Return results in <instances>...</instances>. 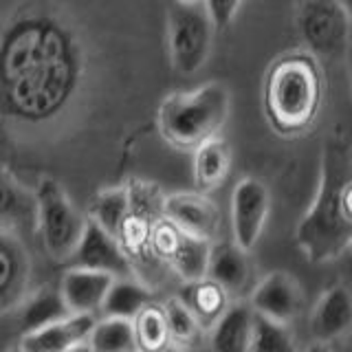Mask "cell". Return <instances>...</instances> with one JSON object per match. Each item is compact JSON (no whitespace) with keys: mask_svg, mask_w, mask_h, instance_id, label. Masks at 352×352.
<instances>
[{"mask_svg":"<svg viewBox=\"0 0 352 352\" xmlns=\"http://www.w3.org/2000/svg\"><path fill=\"white\" fill-rule=\"evenodd\" d=\"M324 102V75L311 53H286L264 82V110L280 135L304 132Z\"/></svg>","mask_w":352,"mask_h":352,"instance_id":"2","label":"cell"},{"mask_svg":"<svg viewBox=\"0 0 352 352\" xmlns=\"http://www.w3.org/2000/svg\"><path fill=\"white\" fill-rule=\"evenodd\" d=\"M161 216L185 234L214 240L220 231V209L205 192H174L163 196Z\"/></svg>","mask_w":352,"mask_h":352,"instance_id":"9","label":"cell"},{"mask_svg":"<svg viewBox=\"0 0 352 352\" xmlns=\"http://www.w3.org/2000/svg\"><path fill=\"white\" fill-rule=\"evenodd\" d=\"M293 348H295V344L291 339L289 326L253 313L251 337H249L247 350H251V352H291Z\"/></svg>","mask_w":352,"mask_h":352,"instance_id":"24","label":"cell"},{"mask_svg":"<svg viewBox=\"0 0 352 352\" xmlns=\"http://www.w3.org/2000/svg\"><path fill=\"white\" fill-rule=\"evenodd\" d=\"M209 251H212V240L181 231L172 253L165 260L170 262V267L183 282H194L207 275Z\"/></svg>","mask_w":352,"mask_h":352,"instance_id":"18","label":"cell"},{"mask_svg":"<svg viewBox=\"0 0 352 352\" xmlns=\"http://www.w3.org/2000/svg\"><path fill=\"white\" fill-rule=\"evenodd\" d=\"M152 300L150 289L143 284H137L130 278H115L104 297V304L99 308L102 315L110 317H128L132 319L143 306H148Z\"/></svg>","mask_w":352,"mask_h":352,"instance_id":"20","label":"cell"},{"mask_svg":"<svg viewBox=\"0 0 352 352\" xmlns=\"http://www.w3.org/2000/svg\"><path fill=\"white\" fill-rule=\"evenodd\" d=\"M271 209L269 187L258 179L238 181L231 194V231L234 242L245 251H251L262 238V231L267 227Z\"/></svg>","mask_w":352,"mask_h":352,"instance_id":"7","label":"cell"},{"mask_svg":"<svg viewBox=\"0 0 352 352\" xmlns=\"http://www.w3.org/2000/svg\"><path fill=\"white\" fill-rule=\"evenodd\" d=\"M86 344L97 352L139 350L137 337H135V326H132V319H128V317L104 315V319H97Z\"/></svg>","mask_w":352,"mask_h":352,"instance_id":"21","label":"cell"},{"mask_svg":"<svg viewBox=\"0 0 352 352\" xmlns=\"http://www.w3.org/2000/svg\"><path fill=\"white\" fill-rule=\"evenodd\" d=\"M194 183L201 192L209 194L227 181L231 172V148L223 137H209L192 150Z\"/></svg>","mask_w":352,"mask_h":352,"instance_id":"15","label":"cell"},{"mask_svg":"<svg viewBox=\"0 0 352 352\" xmlns=\"http://www.w3.org/2000/svg\"><path fill=\"white\" fill-rule=\"evenodd\" d=\"M130 214V194L126 185L119 187H108V190H102L91 203V209H88V220H93L95 225H99L102 229H106L108 234H113L115 238H119L121 227H124L126 218Z\"/></svg>","mask_w":352,"mask_h":352,"instance_id":"19","label":"cell"},{"mask_svg":"<svg viewBox=\"0 0 352 352\" xmlns=\"http://www.w3.org/2000/svg\"><path fill=\"white\" fill-rule=\"evenodd\" d=\"M297 247L308 262L326 264L352 242V154L346 139H326L315 201L297 225Z\"/></svg>","mask_w":352,"mask_h":352,"instance_id":"1","label":"cell"},{"mask_svg":"<svg viewBox=\"0 0 352 352\" xmlns=\"http://www.w3.org/2000/svg\"><path fill=\"white\" fill-rule=\"evenodd\" d=\"M176 3H201V0H176Z\"/></svg>","mask_w":352,"mask_h":352,"instance_id":"28","label":"cell"},{"mask_svg":"<svg viewBox=\"0 0 352 352\" xmlns=\"http://www.w3.org/2000/svg\"><path fill=\"white\" fill-rule=\"evenodd\" d=\"M300 31L313 53L339 58L350 40L348 7L341 0H308L300 14Z\"/></svg>","mask_w":352,"mask_h":352,"instance_id":"6","label":"cell"},{"mask_svg":"<svg viewBox=\"0 0 352 352\" xmlns=\"http://www.w3.org/2000/svg\"><path fill=\"white\" fill-rule=\"evenodd\" d=\"M113 275L95 269L71 267L62 275L60 293L71 313H93L97 315L104 304V297L113 284Z\"/></svg>","mask_w":352,"mask_h":352,"instance_id":"12","label":"cell"},{"mask_svg":"<svg viewBox=\"0 0 352 352\" xmlns=\"http://www.w3.org/2000/svg\"><path fill=\"white\" fill-rule=\"evenodd\" d=\"M253 311L247 304H231L212 324V348L218 352H242L249 346Z\"/></svg>","mask_w":352,"mask_h":352,"instance_id":"17","label":"cell"},{"mask_svg":"<svg viewBox=\"0 0 352 352\" xmlns=\"http://www.w3.org/2000/svg\"><path fill=\"white\" fill-rule=\"evenodd\" d=\"M304 304L302 286L297 284L293 275L284 271H273L267 278L260 280L251 293V311L262 317H269L273 322L289 326L300 315Z\"/></svg>","mask_w":352,"mask_h":352,"instance_id":"10","label":"cell"},{"mask_svg":"<svg viewBox=\"0 0 352 352\" xmlns=\"http://www.w3.org/2000/svg\"><path fill=\"white\" fill-rule=\"evenodd\" d=\"M251 260L249 251L240 249L236 242H223V245H212L207 264V278L218 282L223 289L231 293H240L247 289L251 282Z\"/></svg>","mask_w":352,"mask_h":352,"instance_id":"14","label":"cell"},{"mask_svg":"<svg viewBox=\"0 0 352 352\" xmlns=\"http://www.w3.org/2000/svg\"><path fill=\"white\" fill-rule=\"evenodd\" d=\"M66 315H71V311H69V306L64 304L60 289H42L27 304L25 313H22V328H25V333H29V330L58 322V319Z\"/></svg>","mask_w":352,"mask_h":352,"instance_id":"23","label":"cell"},{"mask_svg":"<svg viewBox=\"0 0 352 352\" xmlns=\"http://www.w3.org/2000/svg\"><path fill=\"white\" fill-rule=\"evenodd\" d=\"M20 192L0 176V216L16 214V207H20Z\"/></svg>","mask_w":352,"mask_h":352,"instance_id":"27","label":"cell"},{"mask_svg":"<svg viewBox=\"0 0 352 352\" xmlns=\"http://www.w3.org/2000/svg\"><path fill=\"white\" fill-rule=\"evenodd\" d=\"M161 308H163L165 322H168L170 339L174 341V344L190 346V344H194L198 337H201L203 326L198 324V319L192 315V311L179 300V297L168 300Z\"/></svg>","mask_w":352,"mask_h":352,"instance_id":"25","label":"cell"},{"mask_svg":"<svg viewBox=\"0 0 352 352\" xmlns=\"http://www.w3.org/2000/svg\"><path fill=\"white\" fill-rule=\"evenodd\" d=\"M97 322L93 313H71L58 322H51L42 328L29 330L22 337V350L29 352H62L80 348L91 337V330Z\"/></svg>","mask_w":352,"mask_h":352,"instance_id":"11","label":"cell"},{"mask_svg":"<svg viewBox=\"0 0 352 352\" xmlns=\"http://www.w3.org/2000/svg\"><path fill=\"white\" fill-rule=\"evenodd\" d=\"M179 300L190 308L192 315L198 319V324L203 328H209L229 306V293L218 282L205 275L201 280L185 282Z\"/></svg>","mask_w":352,"mask_h":352,"instance_id":"16","label":"cell"},{"mask_svg":"<svg viewBox=\"0 0 352 352\" xmlns=\"http://www.w3.org/2000/svg\"><path fill=\"white\" fill-rule=\"evenodd\" d=\"M132 326H135V337H137V348L139 350H163L172 344L168 322H165L163 308L150 302L143 306L141 311L132 317Z\"/></svg>","mask_w":352,"mask_h":352,"instance_id":"22","label":"cell"},{"mask_svg":"<svg viewBox=\"0 0 352 352\" xmlns=\"http://www.w3.org/2000/svg\"><path fill=\"white\" fill-rule=\"evenodd\" d=\"M231 110V95L218 82L187 93H172L157 110L159 135L179 150H194L198 143L220 135Z\"/></svg>","mask_w":352,"mask_h":352,"instance_id":"3","label":"cell"},{"mask_svg":"<svg viewBox=\"0 0 352 352\" xmlns=\"http://www.w3.org/2000/svg\"><path fill=\"white\" fill-rule=\"evenodd\" d=\"M36 216L40 223V234L44 247L53 258H71L80 240L86 218L66 196L64 187L53 179H42L36 194Z\"/></svg>","mask_w":352,"mask_h":352,"instance_id":"5","label":"cell"},{"mask_svg":"<svg viewBox=\"0 0 352 352\" xmlns=\"http://www.w3.org/2000/svg\"><path fill=\"white\" fill-rule=\"evenodd\" d=\"M71 262L73 267L104 271L113 278H130L132 275L128 253L121 247L119 238L108 234L93 220H86L82 236L71 253Z\"/></svg>","mask_w":352,"mask_h":352,"instance_id":"8","label":"cell"},{"mask_svg":"<svg viewBox=\"0 0 352 352\" xmlns=\"http://www.w3.org/2000/svg\"><path fill=\"white\" fill-rule=\"evenodd\" d=\"M170 60L176 73L190 77L198 73L214 49V25L201 3H172L168 16Z\"/></svg>","mask_w":352,"mask_h":352,"instance_id":"4","label":"cell"},{"mask_svg":"<svg viewBox=\"0 0 352 352\" xmlns=\"http://www.w3.org/2000/svg\"><path fill=\"white\" fill-rule=\"evenodd\" d=\"M352 328V297L346 286L335 284L319 297L311 317V335L317 341L341 339Z\"/></svg>","mask_w":352,"mask_h":352,"instance_id":"13","label":"cell"},{"mask_svg":"<svg viewBox=\"0 0 352 352\" xmlns=\"http://www.w3.org/2000/svg\"><path fill=\"white\" fill-rule=\"evenodd\" d=\"M245 0H203V7L207 11L209 20H212L214 29H227Z\"/></svg>","mask_w":352,"mask_h":352,"instance_id":"26","label":"cell"}]
</instances>
